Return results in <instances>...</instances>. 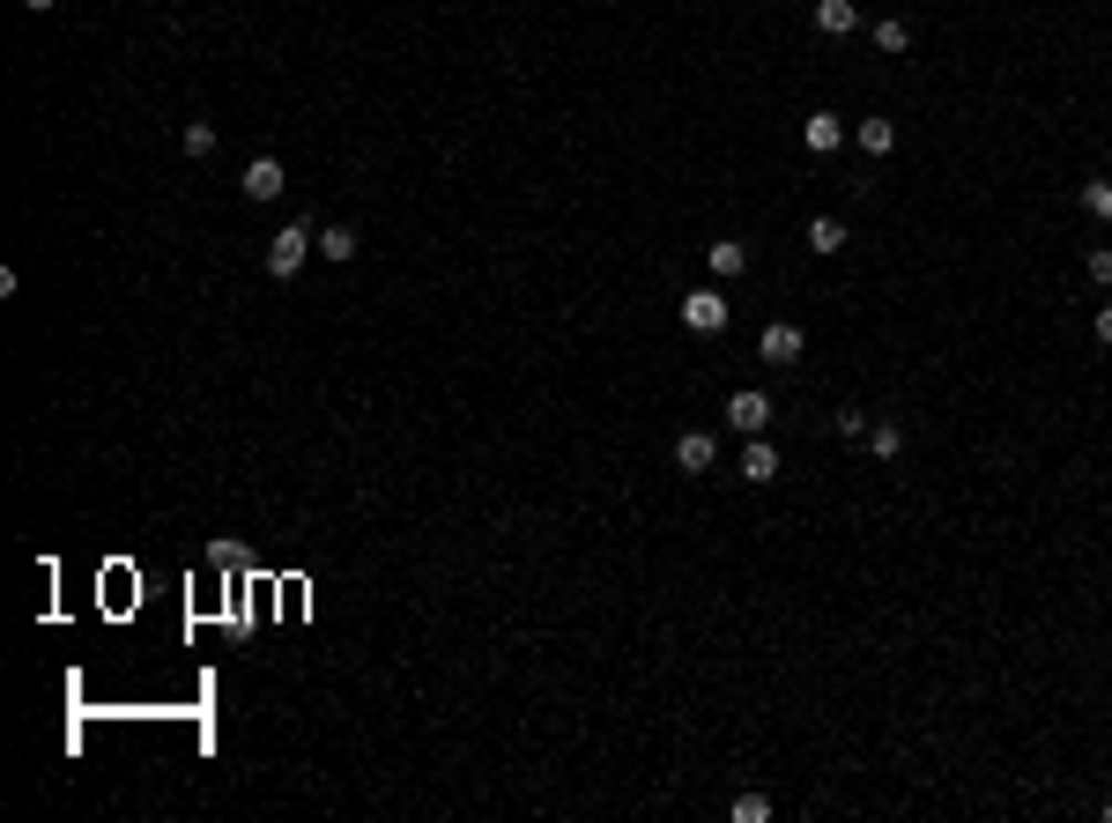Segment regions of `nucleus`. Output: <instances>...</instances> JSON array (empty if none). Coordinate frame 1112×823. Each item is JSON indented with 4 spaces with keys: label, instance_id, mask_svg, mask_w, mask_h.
Wrapping results in <instances>:
<instances>
[{
    "label": "nucleus",
    "instance_id": "dca6fc26",
    "mask_svg": "<svg viewBox=\"0 0 1112 823\" xmlns=\"http://www.w3.org/2000/svg\"><path fill=\"white\" fill-rule=\"evenodd\" d=\"M861 446H867V452H875V460L890 468V460L905 452V430H897V424H867V438H861Z\"/></svg>",
    "mask_w": 1112,
    "mask_h": 823
},
{
    "label": "nucleus",
    "instance_id": "6e6552de",
    "mask_svg": "<svg viewBox=\"0 0 1112 823\" xmlns=\"http://www.w3.org/2000/svg\"><path fill=\"white\" fill-rule=\"evenodd\" d=\"M735 475H741V482H757V490H765V482H779V446H771V438H749Z\"/></svg>",
    "mask_w": 1112,
    "mask_h": 823
},
{
    "label": "nucleus",
    "instance_id": "4be33fe9",
    "mask_svg": "<svg viewBox=\"0 0 1112 823\" xmlns=\"http://www.w3.org/2000/svg\"><path fill=\"white\" fill-rule=\"evenodd\" d=\"M23 8H30V15H52V8H60V0H23Z\"/></svg>",
    "mask_w": 1112,
    "mask_h": 823
},
{
    "label": "nucleus",
    "instance_id": "4468645a",
    "mask_svg": "<svg viewBox=\"0 0 1112 823\" xmlns=\"http://www.w3.org/2000/svg\"><path fill=\"white\" fill-rule=\"evenodd\" d=\"M178 149L194 156V164H200V156H216V119H186V126H178Z\"/></svg>",
    "mask_w": 1112,
    "mask_h": 823
},
{
    "label": "nucleus",
    "instance_id": "6ab92c4d",
    "mask_svg": "<svg viewBox=\"0 0 1112 823\" xmlns=\"http://www.w3.org/2000/svg\"><path fill=\"white\" fill-rule=\"evenodd\" d=\"M831 424H839V438H867V408H839Z\"/></svg>",
    "mask_w": 1112,
    "mask_h": 823
},
{
    "label": "nucleus",
    "instance_id": "ddd939ff",
    "mask_svg": "<svg viewBox=\"0 0 1112 823\" xmlns=\"http://www.w3.org/2000/svg\"><path fill=\"white\" fill-rule=\"evenodd\" d=\"M356 246H364V238H356L349 223H326V230H320V260H334V268H349V260H356Z\"/></svg>",
    "mask_w": 1112,
    "mask_h": 823
},
{
    "label": "nucleus",
    "instance_id": "423d86ee",
    "mask_svg": "<svg viewBox=\"0 0 1112 823\" xmlns=\"http://www.w3.org/2000/svg\"><path fill=\"white\" fill-rule=\"evenodd\" d=\"M675 468L683 475H713L719 468V438L713 430H683V438H675Z\"/></svg>",
    "mask_w": 1112,
    "mask_h": 823
},
{
    "label": "nucleus",
    "instance_id": "5701e85b",
    "mask_svg": "<svg viewBox=\"0 0 1112 823\" xmlns=\"http://www.w3.org/2000/svg\"><path fill=\"white\" fill-rule=\"evenodd\" d=\"M1105 823H1112V801H1105Z\"/></svg>",
    "mask_w": 1112,
    "mask_h": 823
},
{
    "label": "nucleus",
    "instance_id": "9d476101",
    "mask_svg": "<svg viewBox=\"0 0 1112 823\" xmlns=\"http://www.w3.org/2000/svg\"><path fill=\"white\" fill-rule=\"evenodd\" d=\"M705 268H713L719 282H735V274H749V246H741V238H713V252H705Z\"/></svg>",
    "mask_w": 1112,
    "mask_h": 823
},
{
    "label": "nucleus",
    "instance_id": "412c9836",
    "mask_svg": "<svg viewBox=\"0 0 1112 823\" xmlns=\"http://www.w3.org/2000/svg\"><path fill=\"white\" fill-rule=\"evenodd\" d=\"M1090 334H1098V342L1112 350V304H1098V320H1090Z\"/></svg>",
    "mask_w": 1112,
    "mask_h": 823
},
{
    "label": "nucleus",
    "instance_id": "f8f14e48",
    "mask_svg": "<svg viewBox=\"0 0 1112 823\" xmlns=\"http://www.w3.org/2000/svg\"><path fill=\"white\" fill-rule=\"evenodd\" d=\"M853 149H861V156H890V149H897V126H890V119H861V126H853Z\"/></svg>",
    "mask_w": 1112,
    "mask_h": 823
},
{
    "label": "nucleus",
    "instance_id": "7ed1b4c3",
    "mask_svg": "<svg viewBox=\"0 0 1112 823\" xmlns=\"http://www.w3.org/2000/svg\"><path fill=\"white\" fill-rule=\"evenodd\" d=\"M727 424H735L741 438H765V424H771V394H765V386H741V394H727Z\"/></svg>",
    "mask_w": 1112,
    "mask_h": 823
},
{
    "label": "nucleus",
    "instance_id": "9b49d317",
    "mask_svg": "<svg viewBox=\"0 0 1112 823\" xmlns=\"http://www.w3.org/2000/svg\"><path fill=\"white\" fill-rule=\"evenodd\" d=\"M845 238H853V230H845L839 216H809V252H815V260H831V252H845Z\"/></svg>",
    "mask_w": 1112,
    "mask_h": 823
},
{
    "label": "nucleus",
    "instance_id": "2eb2a0df",
    "mask_svg": "<svg viewBox=\"0 0 1112 823\" xmlns=\"http://www.w3.org/2000/svg\"><path fill=\"white\" fill-rule=\"evenodd\" d=\"M875 52H890V60L913 52V23H905V15H883V23H875Z\"/></svg>",
    "mask_w": 1112,
    "mask_h": 823
},
{
    "label": "nucleus",
    "instance_id": "f03ea898",
    "mask_svg": "<svg viewBox=\"0 0 1112 823\" xmlns=\"http://www.w3.org/2000/svg\"><path fill=\"white\" fill-rule=\"evenodd\" d=\"M675 312H683V326H690V334H727V320H735V304L719 298V290H690Z\"/></svg>",
    "mask_w": 1112,
    "mask_h": 823
},
{
    "label": "nucleus",
    "instance_id": "f3484780",
    "mask_svg": "<svg viewBox=\"0 0 1112 823\" xmlns=\"http://www.w3.org/2000/svg\"><path fill=\"white\" fill-rule=\"evenodd\" d=\"M1083 208L1098 223H1112V178H1083Z\"/></svg>",
    "mask_w": 1112,
    "mask_h": 823
},
{
    "label": "nucleus",
    "instance_id": "39448f33",
    "mask_svg": "<svg viewBox=\"0 0 1112 823\" xmlns=\"http://www.w3.org/2000/svg\"><path fill=\"white\" fill-rule=\"evenodd\" d=\"M845 142H853V126H845L839 112H815V119H801V149H809V156H839Z\"/></svg>",
    "mask_w": 1112,
    "mask_h": 823
},
{
    "label": "nucleus",
    "instance_id": "20e7f679",
    "mask_svg": "<svg viewBox=\"0 0 1112 823\" xmlns=\"http://www.w3.org/2000/svg\"><path fill=\"white\" fill-rule=\"evenodd\" d=\"M801 350H809V334H801L793 320H771L765 334H757V356H765V364H779V372H787V364H801Z\"/></svg>",
    "mask_w": 1112,
    "mask_h": 823
},
{
    "label": "nucleus",
    "instance_id": "0eeeda50",
    "mask_svg": "<svg viewBox=\"0 0 1112 823\" xmlns=\"http://www.w3.org/2000/svg\"><path fill=\"white\" fill-rule=\"evenodd\" d=\"M238 186H246V200H282V156H252L246 171H238Z\"/></svg>",
    "mask_w": 1112,
    "mask_h": 823
},
{
    "label": "nucleus",
    "instance_id": "1a4fd4ad",
    "mask_svg": "<svg viewBox=\"0 0 1112 823\" xmlns=\"http://www.w3.org/2000/svg\"><path fill=\"white\" fill-rule=\"evenodd\" d=\"M853 30H861L853 0H815V38H853Z\"/></svg>",
    "mask_w": 1112,
    "mask_h": 823
},
{
    "label": "nucleus",
    "instance_id": "aec40b11",
    "mask_svg": "<svg viewBox=\"0 0 1112 823\" xmlns=\"http://www.w3.org/2000/svg\"><path fill=\"white\" fill-rule=\"evenodd\" d=\"M1083 268H1090V282H1112V246H1090Z\"/></svg>",
    "mask_w": 1112,
    "mask_h": 823
},
{
    "label": "nucleus",
    "instance_id": "a211bd4d",
    "mask_svg": "<svg viewBox=\"0 0 1112 823\" xmlns=\"http://www.w3.org/2000/svg\"><path fill=\"white\" fill-rule=\"evenodd\" d=\"M735 823H771V801L765 794H735Z\"/></svg>",
    "mask_w": 1112,
    "mask_h": 823
},
{
    "label": "nucleus",
    "instance_id": "f257e3e1",
    "mask_svg": "<svg viewBox=\"0 0 1112 823\" xmlns=\"http://www.w3.org/2000/svg\"><path fill=\"white\" fill-rule=\"evenodd\" d=\"M312 252H320V230H312V223H282V230L268 238V252H260V260H268V274H274V282H297Z\"/></svg>",
    "mask_w": 1112,
    "mask_h": 823
}]
</instances>
